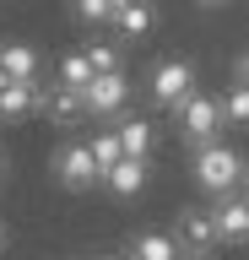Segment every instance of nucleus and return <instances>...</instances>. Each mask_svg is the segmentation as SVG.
I'll return each instance as SVG.
<instances>
[{"instance_id": "4468645a", "label": "nucleus", "mask_w": 249, "mask_h": 260, "mask_svg": "<svg viewBox=\"0 0 249 260\" xmlns=\"http://www.w3.org/2000/svg\"><path fill=\"white\" fill-rule=\"evenodd\" d=\"M152 27H157V6H152V0H135V6H125V11L114 16V32H119V38H130V44H135V38H147Z\"/></svg>"}, {"instance_id": "20e7f679", "label": "nucleus", "mask_w": 249, "mask_h": 260, "mask_svg": "<svg viewBox=\"0 0 249 260\" xmlns=\"http://www.w3.org/2000/svg\"><path fill=\"white\" fill-rule=\"evenodd\" d=\"M54 179L65 184V190H92V184H103V168L98 157H92V141H60V152H54Z\"/></svg>"}, {"instance_id": "f03ea898", "label": "nucleus", "mask_w": 249, "mask_h": 260, "mask_svg": "<svg viewBox=\"0 0 249 260\" xmlns=\"http://www.w3.org/2000/svg\"><path fill=\"white\" fill-rule=\"evenodd\" d=\"M222 125H228V109H222L217 92H195L184 109H173V130H179V141L190 146V152L222 141Z\"/></svg>"}, {"instance_id": "9b49d317", "label": "nucleus", "mask_w": 249, "mask_h": 260, "mask_svg": "<svg viewBox=\"0 0 249 260\" xmlns=\"http://www.w3.org/2000/svg\"><path fill=\"white\" fill-rule=\"evenodd\" d=\"M44 81H11L6 92H0V119H27V114L44 109Z\"/></svg>"}, {"instance_id": "f8f14e48", "label": "nucleus", "mask_w": 249, "mask_h": 260, "mask_svg": "<svg viewBox=\"0 0 249 260\" xmlns=\"http://www.w3.org/2000/svg\"><path fill=\"white\" fill-rule=\"evenodd\" d=\"M119 146H125V157H152V146H157V125H152L147 114H125L114 125Z\"/></svg>"}, {"instance_id": "dca6fc26", "label": "nucleus", "mask_w": 249, "mask_h": 260, "mask_svg": "<svg viewBox=\"0 0 249 260\" xmlns=\"http://www.w3.org/2000/svg\"><path fill=\"white\" fill-rule=\"evenodd\" d=\"M92 157H98L103 179H109V168H114V162H125V146H119L114 130H98V136H92Z\"/></svg>"}, {"instance_id": "bb28decb", "label": "nucleus", "mask_w": 249, "mask_h": 260, "mask_svg": "<svg viewBox=\"0 0 249 260\" xmlns=\"http://www.w3.org/2000/svg\"><path fill=\"white\" fill-rule=\"evenodd\" d=\"M119 260H135V255H119Z\"/></svg>"}, {"instance_id": "a878e982", "label": "nucleus", "mask_w": 249, "mask_h": 260, "mask_svg": "<svg viewBox=\"0 0 249 260\" xmlns=\"http://www.w3.org/2000/svg\"><path fill=\"white\" fill-rule=\"evenodd\" d=\"M0 244H6V228H0Z\"/></svg>"}, {"instance_id": "0eeeda50", "label": "nucleus", "mask_w": 249, "mask_h": 260, "mask_svg": "<svg viewBox=\"0 0 249 260\" xmlns=\"http://www.w3.org/2000/svg\"><path fill=\"white\" fill-rule=\"evenodd\" d=\"M211 217H217V239H222V244H249V195L244 190L217 195Z\"/></svg>"}, {"instance_id": "4be33fe9", "label": "nucleus", "mask_w": 249, "mask_h": 260, "mask_svg": "<svg viewBox=\"0 0 249 260\" xmlns=\"http://www.w3.org/2000/svg\"><path fill=\"white\" fill-rule=\"evenodd\" d=\"M184 260H217V249H211V255H184Z\"/></svg>"}, {"instance_id": "2eb2a0df", "label": "nucleus", "mask_w": 249, "mask_h": 260, "mask_svg": "<svg viewBox=\"0 0 249 260\" xmlns=\"http://www.w3.org/2000/svg\"><path fill=\"white\" fill-rule=\"evenodd\" d=\"M92 76H98V71H92V60H87V49H76V54H65V60H60V87H76V92H87V87H92Z\"/></svg>"}, {"instance_id": "423d86ee", "label": "nucleus", "mask_w": 249, "mask_h": 260, "mask_svg": "<svg viewBox=\"0 0 249 260\" xmlns=\"http://www.w3.org/2000/svg\"><path fill=\"white\" fill-rule=\"evenodd\" d=\"M173 239L184 244V255H211L217 244V217L211 206H179V222H173Z\"/></svg>"}, {"instance_id": "f257e3e1", "label": "nucleus", "mask_w": 249, "mask_h": 260, "mask_svg": "<svg viewBox=\"0 0 249 260\" xmlns=\"http://www.w3.org/2000/svg\"><path fill=\"white\" fill-rule=\"evenodd\" d=\"M244 174H249L244 152L228 146V141H211V146H200V152H190V179H195V190L211 195V201L244 190Z\"/></svg>"}, {"instance_id": "39448f33", "label": "nucleus", "mask_w": 249, "mask_h": 260, "mask_svg": "<svg viewBox=\"0 0 249 260\" xmlns=\"http://www.w3.org/2000/svg\"><path fill=\"white\" fill-rule=\"evenodd\" d=\"M130 76L125 71H109V76H92V87H87V114L92 119H125V109H130Z\"/></svg>"}, {"instance_id": "1a4fd4ad", "label": "nucleus", "mask_w": 249, "mask_h": 260, "mask_svg": "<svg viewBox=\"0 0 249 260\" xmlns=\"http://www.w3.org/2000/svg\"><path fill=\"white\" fill-rule=\"evenodd\" d=\"M147 179H152V157H125L109 168V179H103V190L119 195V201H135V195L147 190Z\"/></svg>"}, {"instance_id": "5701e85b", "label": "nucleus", "mask_w": 249, "mask_h": 260, "mask_svg": "<svg viewBox=\"0 0 249 260\" xmlns=\"http://www.w3.org/2000/svg\"><path fill=\"white\" fill-rule=\"evenodd\" d=\"M125 6H135V0H114V11H125Z\"/></svg>"}, {"instance_id": "9d476101", "label": "nucleus", "mask_w": 249, "mask_h": 260, "mask_svg": "<svg viewBox=\"0 0 249 260\" xmlns=\"http://www.w3.org/2000/svg\"><path fill=\"white\" fill-rule=\"evenodd\" d=\"M125 255H135V260H184V244L173 233H163V228H141V233H130Z\"/></svg>"}, {"instance_id": "aec40b11", "label": "nucleus", "mask_w": 249, "mask_h": 260, "mask_svg": "<svg viewBox=\"0 0 249 260\" xmlns=\"http://www.w3.org/2000/svg\"><path fill=\"white\" fill-rule=\"evenodd\" d=\"M233 81H238V87H249V49L233 60Z\"/></svg>"}, {"instance_id": "a211bd4d", "label": "nucleus", "mask_w": 249, "mask_h": 260, "mask_svg": "<svg viewBox=\"0 0 249 260\" xmlns=\"http://www.w3.org/2000/svg\"><path fill=\"white\" fill-rule=\"evenodd\" d=\"M76 16H82L87 27H103V22H109V27H114V0H76Z\"/></svg>"}, {"instance_id": "ddd939ff", "label": "nucleus", "mask_w": 249, "mask_h": 260, "mask_svg": "<svg viewBox=\"0 0 249 260\" xmlns=\"http://www.w3.org/2000/svg\"><path fill=\"white\" fill-rule=\"evenodd\" d=\"M0 65H6L11 81H38V49L22 44V38H6L0 44Z\"/></svg>"}, {"instance_id": "f3484780", "label": "nucleus", "mask_w": 249, "mask_h": 260, "mask_svg": "<svg viewBox=\"0 0 249 260\" xmlns=\"http://www.w3.org/2000/svg\"><path fill=\"white\" fill-rule=\"evenodd\" d=\"M87 60H92V71H98V76H109V71H125V54H119V44H103V38H92V44H87Z\"/></svg>"}, {"instance_id": "cd10ccee", "label": "nucleus", "mask_w": 249, "mask_h": 260, "mask_svg": "<svg viewBox=\"0 0 249 260\" xmlns=\"http://www.w3.org/2000/svg\"><path fill=\"white\" fill-rule=\"evenodd\" d=\"M0 174H6V162H0Z\"/></svg>"}, {"instance_id": "393cba45", "label": "nucleus", "mask_w": 249, "mask_h": 260, "mask_svg": "<svg viewBox=\"0 0 249 260\" xmlns=\"http://www.w3.org/2000/svg\"><path fill=\"white\" fill-rule=\"evenodd\" d=\"M244 195H249V174H244Z\"/></svg>"}, {"instance_id": "6e6552de", "label": "nucleus", "mask_w": 249, "mask_h": 260, "mask_svg": "<svg viewBox=\"0 0 249 260\" xmlns=\"http://www.w3.org/2000/svg\"><path fill=\"white\" fill-rule=\"evenodd\" d=\"M44 114H49V125H60V130H70V125H82V119H92V114H87V98L76 92V87H60V81L44 92Z\"/></svg>"}, {"instance_id": "7ed1b4c3", "label": "nucleus", "mask_w": 249, "mask_h": 260, "mask_svg": "<svg viewBox=\"0 0 249 260\" xmlns=\"http://www.w3.org/2000/svg\"><path fill=\"white\" fill-rule=\"evenodd\" d=\"M200 92V76H195V60H179V54H168V60H157L147 71V98L157 103V109H184L190 98Z\"/></svg>"}, {"instance_id": "412c9836", "label": "nucleus", "mask_w": 249, "mask_h": 260, "mask_svg": "<svg viewBox=\"0 0 249 260\" xmlns=\"http://www.w3.org/2000/svg\"><path fill=\"white\" fill-rule=\"evenodd\" d=\"M6 87H11V76H6V65H0V92H6Z\"/></svg>"}, {"instance_id": "b1692460", "label": "nucleus", "mask_w": 249, "mask_h": 260, "mask_svg": "<svg viewBox=\"0 0 249 260\" xmlns=\"http://www.w3.org/2000/svg\"><path fill=\"white\" fill-rule=\"evenodd\" d=\"M200 6H228V0H200Z\"/></svg>"}, {"instance_id": "6ab92c4d", "label": "nucleus", "mask_w": 249, "mask_h": 260, "mask_svg": "<svg viewBox=\"0 0 249 260\" xmlns=\"http://www.w3.org/2000/svg\"><path fill=\"white\" fill-rule=\"evenodd\" d=\"M222 109H228V125H249V87L233 81L228 92H222Z\"/></svg>"}]
</instances>
